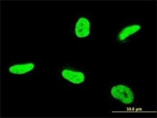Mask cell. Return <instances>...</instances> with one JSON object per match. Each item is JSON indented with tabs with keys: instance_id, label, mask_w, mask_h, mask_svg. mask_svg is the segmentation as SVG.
Listing matches in <instances>:
<instances>
[{
	"instance_id": "4",
	"label": "cell",
	"mask_w": 157,
	"mask_h": 118,
	"mask_svg": "<svg viewBox=\"0 0 157 118\" xmlns=\"http://www.w3.org/2000/svg\"><path fill=\"white\" fill-rule=\"evenodd\" d=\"M148 28V22L143 18L126 19L120 22L112 33V42L115 48L132 45L141 38Z\"/></svg>"
},
{
	"instance_id": "2",
	"label": "cell",
	"mask_w": 157,
	"mask_h": 118,
	"mask_svg": "<svg viewBox=\"0 0 157 118\" xmlns=\"http://www.w3.org/2000/svg\"><path fill=\"white\" fill-rule=\"evenodd\" d=\"M56 77L62 87L68 90H87L90 86V70L72 61L61 62L56 68Z\"/></svg>"
},
{
	"instance_id": "1",
	"label": "cell",
	"mask_w": 157,
	"mask_h": 118,
	"mask_svg": "<svg viewBox=\"0 0 157 118\" xmlns=\"http://www.w3.org/2000/svg\"><path fill=\"white\" fill-rule=\"evenodd\" d=\"M104 93L108 104L120 109H133L139 104V88L128 80H112L104 86Z\"/></svg>"
},
{
	"instance_id": "5",
	"label": "cell",
	"mask_w": 157,
	"mask_h": 118,
	"mask_svg": "<svg viewBox=\"0 0 157 118\" xmlns=\"http://www.w3.org/2000/svg\"><path fill=\"white\" fill-rule=\"evenodd\" d=\"M2 72L6 81L30 80L40 75V63L35 57L10 59L5 63Z\"/></svg>"
},
{
	"instance_id": "3",
	"label": "cell",
	"mask_w": 157,
	"mask_h": 118,
	"mask_svg": "<svg viewBox=\"0 0 157 118\" xmlns=\"http://www.w3.org/2000/svg\"><path fill=\"white\" fill-rule=\"evenodd\" d=\"M98 21L89 11L79 10L72 13L68 28L69 40L81 43L96 38Z\"/></svg>"
}]
</instances>
